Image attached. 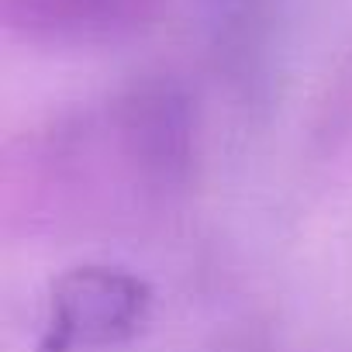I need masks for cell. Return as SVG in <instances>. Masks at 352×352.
<instances>
[{
	"mask_svg": "<svg viewBox=\"0 0 352 352\" xmlns=\"http://www.w3.org/2000/svg\"><path fill=\"white\" fill-rule=\"evenodd\" d=\"M148 311L145 287L128 273L76 270L52 294L42 352L97 349L128 338Z\"/></svg>",
	"mask_w": 352,
	"mask_h": 352,
	"instance_id": "1",
	"label": "cell"
}]
</instances>
